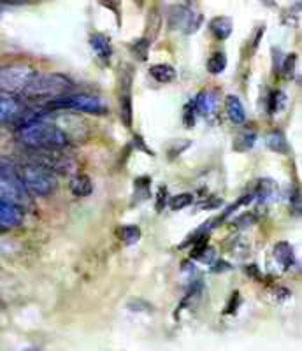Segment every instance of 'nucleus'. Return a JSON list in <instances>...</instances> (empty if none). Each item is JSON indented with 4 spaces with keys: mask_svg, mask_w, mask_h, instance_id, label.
Instances as JSON below:
<instances>
[{
    "mask_svg": "<svg viewBox=\"0 0 302 351\" xmlns=\"http://www.w3.org/2000/svg\"><path fill=\"white\" fill-rule=\"evenodd\" d=\"M18 139L30 149H62L69 144V137L55 123L40 116L28 114L18 128Z\"/></svg>",
    "mask_w": 302,
    "mask_h": 351,
    "instance_id": "obj_1",
    "label": "nucleus"
},
{
    "mask_svg": "<svg viewBox=\"0 0 302 351\" xmlns=\"http://www.w3.org/2000/svg\"><path fill=\"white\" fill-rule=\"evenodd\" d=\"M0 199L25 209L30 204V195L21 180L18 165L12 160L0 155Z\"/></svg>",
    "mask_w": 302,
    "mask_h": 351,
    "instance_id": "obj_2",
    "label": "nucleus"
},
{
    "mask_svg": "<svg viewBox=\"0 0 302 351\" xmlns=\"http://www.w3.org/2000/svg\"><path fill=\"white\" fill-rule=\"evenodd\" d=\"M69 88H71V80L62 74H37L21 95H25V99L51 102V100L65 95Z\"/></svg>",
    "mask_w": 302,
    "mask_h": 351,
    "instance_id": "obj_3",
    "label": "nucleus"
},
{
    "mask_svg": "<svg viewBox=\"0 0 302 351\" xmlns=\"http://www.w3.org/2000/svg\"><path fill=\"white\" fill-rule=\"evenodd\" d=\"M18 171H20L28 195L32 193V195L37 197H48L58 186V180H56V176L51 171L40 167L37 164H32V162L18 167Z\"/></svg>",
    "mask_w": 302,
    "mask_h": 351,
    "instance_id": "obj_4",
    "label": "nucleus"
},
{
    "mask_svg": "<svg viewBox=\"0 0 302 351\" xmlns=\"http://www.w3.org/2000/svg\"><path fill=\"white\" fill-rule=\"evenodd\" d=\"M37 74L39 72L25 62L0 65V92L14 93V95L23 93L25 88L32 83Z\"/></svg>",
    "mask_w": 302,
    "mask_h": 351,
    "instance_id": "obj_5",
    "label": "nucleus"
},
{
    "mask_svg": "<svg viewBox=\"0 0 302 351\" xmlns=\"http://www.w3.org/2000/svg\"><path fill=\"white\" fill-rule=\"evenodd\" d=\"M49 111H58V109H72V111L88 112V114H102L106 111L102 100L90 93H74V95H62L58 99L51 100L46 104Z\"/></svg>",
    "mask_w": 302,
    "mask_h": 351,
    "instance_id": "obj_6",
    "label": "nucleus"
},
{
    "mask_svg": "<svg viewBox=\"0 0 302 351\" xmlns=\"http://www.w3.org/2000/svg\"><path fill=\"white\" fill-rule=\"evenodd\" d=\"M36 152V149H32ZM37 155L32 156V164L40 165V167L48 169L53 174H67L76 167V162L69 155H64L62 149H37Z\"/></svg>",
    "mask_w": 302,
    "mask_h": 351,
    "instance_id": "obj_7",
    "label": "nucleus"
},
{
    "mask_svg": "<svg viewBox=\"0 0 302 351\" xmlns=\"http://www.w3.org/2000/svg\"><path fill=\"white\" fill-rule=\"evenodd\" d=\"M28 116L27 104L21 97L14 93L0 92V127L14 121H23Z\"/></svg>",
    "mask_w": 302,
    "mask_h": 351,
    "instance_id": "obj_8",
    "label": "nucleus"
},
{
    "mask_svg": "<svg viewBox=\"0 0 302 351\" xmlns=\"http://www.w3.org/2000/svg\"><path fill=\"white\" fill-rule=\"evenodd\" d=\"M200 14L195 12L190 5H174L169 12V25L174 30H183V32H195L200 25Z\"/></svg>",
    "mask_w": 302,
    "mask_h": 351,
    "instance_id": "obj_9",
    "label": "nucleus"
},
{
    "mask_svg": "<svg viewBox=\"0 0 302 351\" xmlns=\"http://www.w3.org/2000/svg\"><path fill=\"white\" fill-rule=\"evenodd\" d=\"M119 116L127 128L132 127L134 111H132V72L127 67L124 71V81H121V92H119Z\"/></svg>",
    "mask_w": 302,
    "mask_h": 351,
    "instance_id": "obj_10",
    "label": "nucleus"
},
{
    "mask_svg": "<svg viewBox=\"0 0 302 351\" xmlns=\"http://www.w3.org/2000/svg\"><path fill=\"white\" fill-rule=\"evenodd\" d=\"M23 209H20L14 204L8 202V200L0 199V227H18L23 221Z\"/></svg>",
    "mask_w": 302,
    "mask_h": 351,
    "instance_id": "obj_11",
    "label": "nucleus"
},
{
    "mask_svg": "<svg viewBox=\"0 0 302 351\" xmlns=\"http://www.w3.org/2000/svg\"><path fill=\"white\" fill-rule=\"evenodd\" d=\"M90 46H92V49L95 51L97 58H99L100 62L108 64V62L111 60L113 48H111V40H109L108 36H104V34L100 32L92 34V37H90Z\"/></svg>",
    "mask_w": 302,
    "mask_h": 351,
    "instance_id": "obj_12",
    "label": "nucleus"
},
{
    "mask_svg": "<svg viewBox=\"0 0 302 351\" xmlns=\"http://www.w3.org/2000/svg\"><path fill=\"white\" fill-rule=\"evenodd\" d=\"M194 108L204 116H213L218 109V95L211 90H206V92H200L195 99Z\"/></svg>",
    "mask_w": 302,
    "mask_h": 351,
    "instance_id": "obj_13",
    "label": "nucleus"
},
{
    "mask_svg": "<svg viewBox=\"0 0 302 351\" xmlns=\"http://www.w3.org/2000/svg\"><path fill=\"white\" fill-rule=\"evenodd\" d=\"M225 112L231 118L232 123L241 125L246 120V112H244V106L237 95H226L225 99Z\"/></svg>",
    "mask_w": 302,
    "mask_h": 351,
    "instance_id": "obj_14",
    "label": "nucleus"
},
{
    "mask_svg": "<svg viewBox=\"0 0 302 351\" xmlns=\"http://www.w3.org/2000/svg\"><path fill=\"white\" fill-rule=\"evenodd\" d=\"M69 188H71L72 195L76 197H88L93 192L92 180L86 174H76L69 183Z\"/></svg>",
    "mask_w": 302,
    "mask_h": 351,
    "instance_id": "obj_15",
    "label": "nucleus"
},
{
    "mask_svg": "<svg viewBox=\"0 0 302 351\" xmlns=\"http://www.w3.org/2000/svg\"><path fill=\"white\" fill-rule=\"evenodd\" d=\"M211 34L218 40H225L232 34V20L226 16H216L209 21Z\"/></svg>",
    "mask_w": 302,
    "mask_h": 351,
    "instance_id": "obj_16",
    "label": "nucleus"
},
{
    "mask_svg": "<svg viewBox=\"0 0 302 351\" xmlns=\"http://www.w3.org/2000/svg\"><path fill=\"white\" fill-rule=\"evenodd\" d=\"M150 74H151V77H153V80H155L156 83H160V84H167V83H171V81L176 80L174 67H172V65H169V64L151 65Z\"/></svg>",
    "mask_w": 302,
    "mask_h": 351,
    "instance_id": "obj_17",
    "label": "nucleus"
},
{
    "mask_svg": "<svg viewBox=\"0 0 302 351\" xmlns=\"http://www.w3.org/2000/svg\"><path fill=\"white\" fill-rule=\"evenodd\" d=\"M275 258L283 269H290L294 265V247L288 243H278L275 246Z\"/></svg>",
    "mask_w": 302,
    "mask_h": 351,
    "instance_id": "obj_18",
    "label": "nucleus"
},
{
    "mask_svg": "<svg viewBox=\"0 0 302 351\" xmlns=\"http://www.w3.org/2000/svg\"><path fill=\"white\" fill-rule=\"evenodd\" d=\"M266 144L270 152L288 153V143H286L285 136H283L281 132H278V130L270 132L269 136L266 137Z\"/></svg>",
    "mask_w": 302,
    "mask_h": 351,
    "instance_id": "obj_19",
    "label": "nucleus"
},
{
    "mask_svg": "<svg viewBox=\"0 0 302 351\" xmlns=\"http://www.w3.org/2000/svg\"><path fill=\"white\" fill-rule=\"evenodd\" d=\"M226 69V55L223 51H215L207 58V71L211 74H222Z\"/></svg>",
    "mask_w": 302,
    "mask_h": 351,
    "instance_id": "obj_20",
    "label": "nucleus"
},
{
    "mask_svg": "<svg viewBox=\"0 0 302 351\" xmlns=\"http://www.w3.org/2000/svg\"><path fill=\"white\" fill-rule=\"evenodd\" d=\"M255 141H257L255 132H243V134H239L234 139V149L239 153L250 152V149L253 148Z\"/></svg>",
    "mask_w": 302,
    "mask_h": 351,
    "instance_id": "obj_21",
    "label": "nucleus"
},
{
    "mask_svg": "<svg viewBox=\"0 0 302 351\" xmlns=\"http://www.w3.org/2000/svg\"><path fill=\"white\" fill-rule=\"evenodd\" d=\"M141 239V228L137 225H125L121 228V241H124L127 246H132V244L139 243Z\"/></svg>",
    "mask_w": 302,
    "mask_h": 351,
    "instance_id": "obj_22",
    "label": "nucleus"
},
{
    "mask_svg": "<svg viewBox=\"0 0 302 351\" xmlns=\"http://www.w3.org/2000/svg\"><path fill=\"white\" fill-rule=\"evenodd\" d=\"M148 49H150V40L148 39H139L134 40L130 46V51L135 58H139L141 62H144L148 58Z\"/></svg>",
    "mask_w": 302,
    "mask_h": 351,
    "instance_id": "obj_23",
    "label": "nucleus"
},
{
    "mask_svg": "<svg viewBox=\"0 0 302 351\" xmlns=\"http://www.w3.org/2000/svg\"><path fill=\"white\" fill-rule=\"evenodd\" d=\"M191 202H194V195L191 193H179V195L172 197L169 206H171L172 211H179V209L188 208Z\"/></svg>",
    "mask_w": 302,
    "mask_h": 351,
    "instance_id": "obj_24",
    "label": "nucleus"
},
{
    "mask_svg": "<svg viewBox=\"0 0 302 351\" xmlns=\"http://www.w3.org/2000/svg\"><path fill=\"white\" fill-rule=\"evenodd\" d=\"M194 111H195L194 104H187V108H185V114H183V121H185V127L187 128L194 127V123H195Z\"/></svg>",
    "mask_w": 302,
    "mask_h": 351,
    "instance_id": "obj_25",
    "label": "nucleus"
},
{
    "mask_svg": "<svg viewBox=\"0 0 302 351\" xmlns=\"http://www.w3.org/2000/svg\"><path fill=\"white\" fill-rule=\"evenodd\" d=\"M294 65H295V55L286 56L285 65H283V76L285 77L294 76Z\"/></svg>",
    "mask_w": 302,
    "mask_h": 351,
    "instance_id": "obj_26",
    "label": "nucleus"
},
{
    "mask_svg": "<svg viewBox=\"0 0 302 351\" xmlns=\"http://www.w3.org/2000/svg\"><path fill=\"white\" fill-rule=\"evenodd\" d=\"M165 202H167V188L160 186L159 188V202H156V209H159V211H162L163 206H165Z\"/></svg>",
    "mask_w": 302,
    "mask_h": 351,
    "instance_id": "obj_27",
    "label": "nucleus"
},
{
    "mask_svg": "<svg viewBox=\"0 0 302 351\" xmlns=\"http://www.w3.org/2000/svg\"><path fill=\"white\" fill-rule=\"evenodd\" d=\"M23 351H39V350H37V348H27V350H23Z\"/></svg>",
    "mask_w": 302,
    "mask_h": 351,
    "instance_id": "obj_28",
    "label": "nucleus"
},
{
    "mask_svg": "<svg viewBox=\"0 0 302 351\" xmlns=\"http://www.w3.org/2000/svg\"><path fill=\"white\" fill-rule=\"evenodd\" d=\"M2 12H4V8H2V5H0V18H2Z\"/></svg>",
    "mask_w": 302,
    "mask_h": 351,
    "instance_id": "obj_29",
    "label": "nucleus"
}]
</instances>
